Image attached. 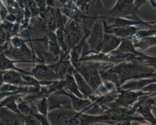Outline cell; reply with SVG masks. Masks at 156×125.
<instances>
[{
    "instance_id": "1",
    "label": "cell",
    "mask_w": 156,
    "mask_h": 125,
    "mask_svg": "<svg viewBox=\"0 0 156 125\" xmlns=\"http://www.w3.org/2000/svg\"><path fill=\"white\" fill-rule=\"evenodd\" d=\"M48 118L51 125H91L103 122V115H90L65 107L49 111Z\"/></svg>"
},
{
    "instance_id": "2",
    "label": "cell",
    "mask_w": 156,
    "mask_h": 125,
    "mask_svg": "<svg viewBox=\"0 0 156 125\" xmlns=\"http://www.w3.org/2000/svg\"><path fill=\"white\" fill-rule=\"evenodd\" d=\"M112 69L119 76L121 86L129 80L156 76L154 68L133 61H123L114 64Z\"/></svg>"
},
{
    "instance_id": "3",
    "label": "cell",
    "mask_w": 156,
    "mask_h": 125,
    "mask_svg": "<svg viewBox=\"0 0 156 125\" xmlns=\"http://www.w3.org/2000/svg\"><path fill=\"white\" fill-rule=\"evenodd\" d=\"M101 64L102 62L97 61H82L76 67V70L81 74L94 93L103 83L100 72Z\"/></svg>"
},
{
    "instance_id": "4",
    "label": "cell",
    "mask_w": 156,
    "mask_h": 125,
    "mask_svg": "<svg viewBox=\"0 0 156 125\" xmlns=\"http://www.w3.org/2000/svg\"><path fill=\"white\" fill-rule=\"evenodd\" d=\"M87 27L81 22L69 19L64 26L65 41L69 50H71L81 41Z\"/></svg>"
},
{
    "instance_id": "5",
    "label": "cell",
    "mask_w": 156,
    "mask_h": 125,
    "mask_svg": "<svg viewBox=\"0 0 156 125\" xmlns=\"http://www.w3.org/2000/svg\"><path fill=\"white\" fill-rule=\"evenodd\" d=\"M5 54L9 59L18 62H31V63H37V62H43L42 60L35 56L31 49L27 46L26 43L20 47H12L9 42L6 49L4 50Z\"/></svg>"
},
{
    "instance_id": "6",
    "label": "cell",
    "mask_w": 156,
    "mask_h": 125,
    "mask_svg": "<svg viewBox=\"0 0 156 125\" xmlns=\"http://www.w3.org/2000/svg\"><path fill=\"white\" fill-rule=\"evenodd\" d=\"M108 12L110 17L141 20L138 16L139 11L135 7L134 0H117L114 6L108 10Z\"/></svg>"
},
{
    "instance_id": "7",
    "label": "cell",
    "mask_w": 156,
    "mask_h": 125,
    "mask_svg": "<svg viewBox=\"0 0 156 125\" xmlns=\"http://www.w3.org/2000/svg\"><path fill=\"white\" fill-rule=\"evenodd\" d=\"M31 73V76L40 82L42 86H48L52 82L60 79L55 69V62L51 65H46L43 62L34 63Z\"/></svg>"
},
{
    "instance_id": "8",
    "label": "cell",
    "mask_w": 156,
    "mask_h": 125,
    "mask_svg": "<svg viewBox=\"0 0 156 125\" xmlns=\"http://www.w3.org/2000/svg\"><path fill=\"white\" fill-rule=\"evenodd\" d=\"M150 95L142 90H123L119 89L118 97L108 108H126L133 107L142 96Z\"/></svg>"
},
{
    "instance_id": "9",
    "label": "cell",
    "mask_w": 156,
    "mask_h": 125,
    "mask_svg": "<svg viewBox=\"0 0 156 125\" xmlns=\"http://www.w3.org/2000/svg\"><path fill=\"white\" fill-rule=\"evenodd\" d=\"M105 31L103 28V20L97 19L94 22L90 29V33L87 40L90 50L94 52H100L103 46Z\"/></svg>"
},
{
    "instance_id": "10",
    "label": "cell",
    "mask_w": 156,
    "mask_h": 125,
    "mask_svg": "<svg viewBox=\"0 0 156 125\" xmlns=\"http://www.w3.org/2000/svg\"><path fill=\"white\" fill-rule=\"evenodd\" d=\"M141 53H142L135 47L134 43L130 38H122V41L118 48L109 54L123 62L126 61L127 59L132 55L137 56Z\"/></svg>"
},
{
    "instance_id": "11",
    "label": "cell",
    "mask_w": 156,
    "mask_h": 125,
    "mask_svg": "<svg viewBox=\"0 0 156 125\" xmlns=\"http://www.w3.org/2000/svg\"><path fill=\"white\" fill-rule=\"evenodd\" d=\"M47 99L49 111L65 107H72L70 98L65 93L64 89L50 94Z\"/></svg>"
},
{
    "instance_id": "12",
    "label": "cell",
    "mask_w": 156,
    "mask_h": 125,
    "mask_svg": "<svg viewBox=\"0 0 156 125\" xmlns=\"http://www.w3.org/2000/svg\"><path fill=\"white\" fill-rule=\"evenodd\" d=\"M0 125H24V116L6 107L0 108Z\"/></svg>"
},
{
    "instance_id": "13",
    "label": "cell",
    "mask_w": 156,
    "mask_h": 125,
    "mask_svg": "<svg viewBox=\"0 0 156 125\" xmlns=\"http://www.w3.org/2000/svg\"><path fill=\"white\" fill-rule=\"evenodd\" d=\"M58 8L47 5L45 10L39 15L44 22L48 31L55 32L58 28Z\"/></svg>"
},
{
    "instance_id": "14",
    "label": "cell",
    "mask_w": 156,
    "mask_h": 125,
    "mask_svg": "<svg viewBox=\"0 0 156 125\" xmlns=\"http://www.w3.org/2000/svg\"><path fill=\"white\" fill-rule=\"evenodd\" d=\"M65 93L70 98L72 108L74 111L79 113H82V114H88L94 104L92 100H90V99H86V98H78L73 94L68 93L66 91Z\"/></svg>"
},
{
    "instance_id": "15",
    "label": "cell",
    "mask_w": 156,
    "mask_h": 125,
    "mask_svg": "<svg viewBox=\"0 0 156 125\" xmlns=\"http://www.w3.org/2000/svg\"><path fill=\"white\" fill-rule=\"evenodd\" d=\"M103 28H104L105 33L111 34V35H113L120 38H129L131 37L134 36L137 33L138 31L142 28L138 26H126L112 28H108L103 27Z\"/></svg>"
},
{
    "instance_id": "16",
    "label": "cell",
    "mask_w": 156,
    "mask_h": 125,
    "mask_svg": "<svg viewBox=\"0 0 156 125\" xmlns=\"http://www.w3.org/2000/svg\"><path fill=\"white\" fill-rule=\"evenodd\" d=\"M24 75L25 74L21 73L17 71H5V73H4V83H9V84L19 86V87L32 86L25 79Z\"/></svg>"
},
{
    "instance_id": "17",
    "label": "cell",
    "mask_w": 156,
    "mask_h": 125,
    "mask_svg": "<svg viewBox=\"0 0 156 125\" xmlns=\"http://www.w3.org/2000/svg\"><path fill=\"white\" fill-rule=\"evenodd\" d=\"M154 83H156V76L132 79L123 83L120 89L123 90H142L145 86Z\"/></svg>"
},
{
    "instance_id": "18",
    "label": "cell",
    "mask_w": 156,
    "mask_h": 125,
    "mask_svg": "<svg viewBox=\"0 0 156 125\" xmlns=\"http://www.w3.org/2000/svg\"><path fill=\"white\" fill-rule=\"evenodd\" d=\"M122 38L116 37L111 34L105 33L104 38H103V46H102L101 53L109 54L112 53L115 50L118 48L120 44Z\"/></svg>"
},
{
    "instance_id": "19",
    "label": "cell",
    "mask_w": 156,
    "mask_h": 125,
    "mask_svg": "<svg viewBox=\"0 0 156 125\" xmlns=\"http://www.w3.org/2000/svg\"><path fill=\"white\" fill-rule=\"evenodd\" d=\"M16 61L9 59L4 52L0 53V70L2 71H9V70H14L17 72L21 73L26 74V75H31V72L22 69L21 68L18 67L16 66Z\"/></svg>"
},
{
    "instance_id": "20",
    "label": "cell",
    "mask_w": 156,
    "mask_h": 125,
    "mask_svg": "<svg viewBox=\"0 0 156 125\" xmlns=\"http://www.w3.org/2000/svg\"><path fill=\"white\" fill-rule=\"evenodd\" d=\"M73 75L75 79V81H76V84H77L78 88L80 89V92L83 94V96H84V98H86V99H90L93 96L95 95L94 90L91 89L90 86L87 83V81L83 79V77L82 76L80 73L77 72L75 69Z\"/></svg>"
},
{
    "instance_id": "21",
    "label": "cell",
    "mask_w": 156,
    "mask_h": 125,
    "mask_svg": "<svg viewBox=\"0 0 156 125\" xmlns=\"http://www.w3.org/2000/svg\"><path fill=\"white\" fill-rule=\"evenodd\" d=\"M47 43L48 46L49 52L55 58V59L59 60L60 57L63 54L61 51L60 46L58 44V40H57L56 34L54 31H48L47 34Z\"/></svg>"
},
{
    "instance_id": "22",
    "label": "cell",
    "mask_w": 156,
    "mask_h": 125,
    "mask_svg": "<svg viewBox=\"0 0 156 125\" xmlns=\"http://www.w3.org/2000/svg\"><path fill=\"white\" fill-rule=\"evenodd\" d=\"M63 84H64V89L67 92L73 94L78 98H84L83 94L80 92V89L78 88L73 75L72 74H67L64 79H62Z\"/></svg>"
},
{
    "instance_id": "23",
    "label": "cell",
    "mask_w": 156,
    "mask_h": 125,
    "mask_svg": "<svg viewBox=\"0 0 156 125\" xmlns=\"http://www.w3.org/2000/svg\"><path fill=\"white\" fill-rule=\"evenodd\" d=\"M133 43H134L135 47L138 50L144 51V50H148L150 47L156 45V35L145 37V38H141Z\"/></svg>"
},
{
    "instance_id": "24",
    "label": "cell",
    "mask_w": 156,
    "mask_h": 125,
    "mask_svg": "<svg viewBox=\"0 0 156 125\" xmlns=\"http://www.w3.org/2000/svg\"><path fill=\"white\" fill-rule=\"evenodd\" d=\"M36 108L38 113L48 116V105L47 97H42L36 102Z\"/></svg>"
},
{
    "instance_id": "25",
    "label": "cell",
    "mask_w": 156,
    "mask_h": 125,
    "mask_svg": "<svg viewBox=\"0 0 156 125\" xmlns=\"http://www.w3.org/2000/svg\"><path fill=\"white\" fill-rule=\"evenodd\" d=\"M24 125H41L34 114L24 116Z\"/></svg>"
},
{
    "instance_id": "26",
    "label": "cell",
    "mask_w": 156,
    "mask_h": 125,
    "mask_svg": "<svg viewBox=\"0 0 156 125\" xmlns=\"http://www.w3.org/2000/svg\"><path fill=\"white\" fill-rule=\"evenodd\" d=\"M148 1H150L151 5H152L154 8H156V2L154 0H134L135 7H136V8L138 11H139V8H140L143 5L146 4L147 2H148Z\"/></svg>"
},
{
    "instance_id": "27",
    "label": "cell",
    "mask_w": 156,
    "mask_h": 125,
    "mask_svg": "<svg viewBox=\"0 0 156 125\" xmlns=\"http://www.w3.org/2000/svg\"><path fill=\"white\" fill-rule=\"evenodd\" d=\"M34 115L35 116L36 118L39 120L41 125H51V123L49 121L48 118V116L44 115V114H41L40 113H35L34 114Z\"/></svg>"
},
{
    "instance_id": "28",
    "label": "cell",
    "mask_w": 156,
    "mask_h": 125,
    "mask_svg": "<svg viewBox=\"0 0 156 125\" xmlns=\"http://www.w3.org/2000/svg\"><path fill=\"white\" fill-rule=\"evenodd\" d=\"M142 91L146 92V93L150 94V95H156V83H151L148 86H145V88L142 89Z\"/></svg>"
},
{
    "instance_id": "29",
    "label": "cell",
    "mask_w": 156,
    "mask_h": 125,
    "mask_svg": "<svg viewBox=\"0 0 156 125\" xmlns=\"http://www.w3.org/2000/svg\"><path fill=\"white\" fill-rule=\"evenodd\" d=\"M112 125H132V120H121Z\"/></svg>"
},
{
    "instance_id": "30",
    "label": "cell",
    "mask_w": 156,
    "mask_h": 125,
    "mask_svg": "<svg viewBox=\"0 0 156 125\" xmlns=\"http://www.w3.org/2000/svg\"><path fill=\"white\" fill-rule=\"evenodd\" d=\"M4 73L5 71L0 70V88L4 84Z\"/></svg>"
},
{
    "instance_id": "31",
    "label": "cell",
    "mask_w": 156,
    "mask_h": 125,
    "mask_svg": "<svg viewBox=\"0 0 156 125\" xmlns=\"http://www.w3.org/2000/svg\"><path fill=\"white\" fill-rule=\"evenodd\" d=\"M56 1L59 2V3H61V5H63V4L66 2V0H56Z\"/></svg>"
},
{
    "instance_id": "32",
    "label": "cell",
    "mask_w": 156,
    "mask_h": 125,
    "mask_svg": "<svg viewBox=\"0 0 156 125\" xmlns=\"http://www.w3.org/2000/svg\"><path fill=\"white\" fill-rule=\"evenodd\" d=\"M138 125H150V124H148V123H146L145 121H144V122H139V123Z\"/></svg>"
}]
</instances>
